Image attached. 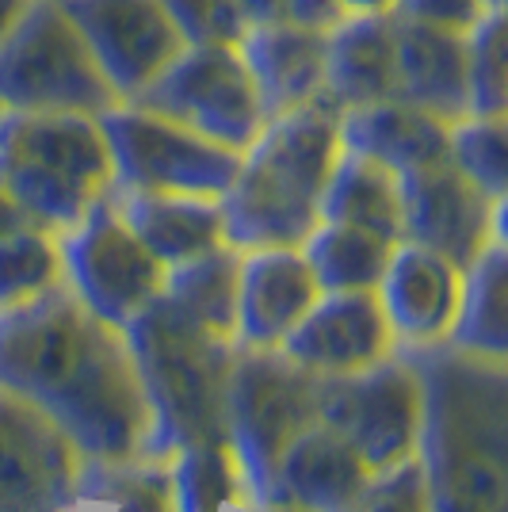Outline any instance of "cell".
Returning a JSON list of instances; mask_svg holds the SVG:
<instances>
[{"label":"cell","mask_w":508,"mask_h":512,"mask_svg":"<svg viewBox=\"0 0 508 512\" xmlns=\"http://www.w3.org/2000/svg\"><path fill=\"white\" fill-rule=\"evenodd\" d=\"M115 100H134L184 50L161 0H62Z\"/></svg>","instance_id":"4fadbf2b"},{"label":"cell","mask_w":508,"mask_h":512,"mask_svg":"<svg viewBox=\"0 0 508 512\" xmlns=\"http://www.w3.org/2000/svg\"><path fill=\"white\" fill-rule=\"evenodd\" d=\"M337 512H432L421 459L409 455L394 467L375 470L363 482V490Z\"/></svg>","instance_id":"d6a6232c"},{"label":"cell","mask_w":508,"mask_h":512,"mask_svg":"<svg viewBox=\"0 0 508 512\" xmlns=\"http://www.w3.org/2000/svg\"><path fill=\"white\" fill-rule=\"evenodd\" d=\"M489 12H493L489 0H394V16L428 23L440 31H459V35H466Z\"/></svg>","instance_id":"e575fe53"},{"label":"cell","mask_w":508,"mask_h":512,"mask_svg":"<svg viewBox=\"0 0 508 512\" xmlns=\"http://www.w3.org/2000/svg\"><path fill=\"white\" fill-rule=\"evenodd\" d=\"M325 96L344 107L398 96L394 16H348L325 39Z\"/></svg>","instance_id":"603a6c76"},{"label":"cell","mask_w":508,"mask_h":512,"mask_svg":"<svg viewBox=\"0 0 508 512\" xmlns=\"http://www.w3.org/2000/svg\"><path fill=\"white\" fill-rule=\"evenodd\" d=\"M115 192H165L218 199L233 184L241 153L195 134L184 123L119 100L100 111Z\"/></svg>","instance_id":"ba28073f"},{"label":"cell","mask_w":508,"mask_h":512,"mask_svg":"<svg viewBox=\"0 0 508 512\" xmlns=\"http://www.w3.org/2000/svg\"><path fill=\"white\" fill-rule=\"evenodd\" d=\"M115 211L123 214L130 234L146 245L165 268L191 256L226 245L222 207L207 195H165V192H115Z\"/></svg>","instance_id":"7402d4cb"},{"label":"cell","mask_w":508,"mask_h":512,"mask_svg":"<svg viewBox=\"0 0 508 512\" xmlns=\"http://www.w3.org/2000/svg\"><path fill=\"white\" fill-rule=\"evenodd\" d=\"M375 295L394 333V348L440 344L459 314L463 268L413 241H398Z\"/></svg>","instance_id":"2e32d148"},{"label":"cell","mask_w":508,"mask_h":512,"mask_svg":"<svg viewBox=\"0 0 508 512\" xmlns=\"http://www.w3.org/2000/svg\"><path fill=\"white\" fill-rule=\"evenodd\" d=\"M161 8L169 12V20L176 23L188 46H237L249 31V20L237 0H161Z\"/></svg>","instance_id":"836d02e7"},{"label":"cell","mask_w":508,"mask_h":512,"mask_svg":"<svg viewBox=\"0 0 508 512\" xmlns=\"http://www.w3.org/2000/svg\"><path fill=\"white\" fill-rule=\"evenodd\" d=\"M0 390L43 409L85 463L146 455L149 406L123 329L65 283L0 310Z\"/></svg>","instance_id":"6da1fadb"},{"label":"cell","mask_w":508,"mask_h":512,"mask_svg":"<svg viewBox=\"0 0 508 512\" xmlns=\"http://www.w3.org/2000/svg\"><path fill=\"white\" fill-rule=\"evenodd\" d=\"M447 344L482 360L508 363V249L493 241L463 268V299Z\"/></svg>","instance_id":"cb8c5ba5"},{"label":"cell","mask_w":508,"mask_h":512,"mask_svg":"<svg viewBox=\"0 0 508 512\" xmlns=\"http://www.w3.org/2000/svg\"><path fill=\"white\" fill-rule=\"evenodd\" d=\"M340 107L329 96L272 115L218 195L226 245L298 249L321 222V195L340 161Z\"/></svg>","instance_id":"3957f363"},{"label":"cell","mask_w":508,"mask_h":512,"mask_svg":"<svg viewBox=\"0 0 508 512\" xmlns=\"http://www.w3.org/2000/svg\"><path fill=\"white\" fill-rule=\"evenodd\" d=\"M447 161L489 199H508V115H463L447 127Z\"/></svg>","instance_id":"4dcf8cb0"},{"label":"cell","mask_w":508,"mask_h":512,"mask_svg":"<svg viewBox=\"0 0 508 512\" xmlns=\"http://www.w3.org/2000/svg\"><path fill=\"white\" fill-rule=\"evenodd\" d=\"M310 421H318V375L302 371L279 348H233L226 440L253 509L272 505L279 459Z\"/></svg>","instance_id":"8992f818"},{"label":"cell","mask_w":508,"mask_h":512,"mask_svg":"<svg viewBox=\"0 0 508 512\" xmlns=\"http://www.w3.org/2000/svg\"><path fill=\"white\" fill-rule=\"evenodd\" d=\"M58 245L62 283L115 329H123L149 299H157L165 283V264L130 234L111 192L96 199L77 226L58 234Z\"/></svg>","instance_id":"30bf717a"},{"label":"cell","mask_w":508,"mask_h":512,"mask_svg":"<svg viewBox=\"0 0 508 512\" xmlns=\"http://www.w3.org/2000/svg\"><path fill=\"white\" fill-rule=\"evenodd\" d=\"M318 417L356 448L371 474L386 470L417 455L421 379L398 352H390L363 371L318 379Z\"/></svg>","instance_id":"8fae6325"},{"label":"cell","mask_w":508,"mask_h":512,"mask_svg":"<svg viewBox=\"0 0 508 512\" xmlns=\"http://www.w3.org/2000/svg\"><path fill=\"white\" fill-rule=\"evenodd\" d=\"M398 241L348 222H318L298 245L321 291H375Z\"/></svg>","instance_id":"83f0119b"},{"label":"cell","mask_w":508,"mask_h":512,"mask_svg":"<svg viewBox=\"0 0 508 512\" xmlns=\"http://www.w3.org/2000/svg\"><path fill=\"white\" fill-rule=\"evenodd\" d=\"M321 287L302 249L272 245L241 253L237 272V348H279L318 302Z\"/></svg>","instance_id":"e0dca14e"},{"label":"cell","mask_w":508,"mask_h":512,"mask_svg":"<svg viewBox=\"0 0 508 512\" xmlns=\"http://www.w3.org/2000/svg\"><path fill=\"white\" fill-rule=\"evenodd\" d=\"M321 222H348L371 234L402 241V188L398 172L360 153L340 150L333 176L321 195Z\"/></svg>","instance_id":"d4e9b609"},{"label":"cell","mask_w":508,"mask_h":512,"mask_svg":"<svg viewBox=\"0 0 508 512\" xmlns=\"http://www.w3.org/2000/svg\"><path fill=\"white\" fill-rule=\"evenodd\" d=\"M27 4H31V0H0V39L12 31V23L20 20Z\"/></svg>","instance_id":"f35d334b"},{"label":"cell","mask_w":508,"mask_h":512,"mask_svg":"<svg viewBox=\"0 0 508 512\" xmlns=\"http://www.w3.org/2000/svg\"><path fill=\"white\" fill-rule=\"evenodd\" d=\"M237 4H241V12H245L249 27H253V23H268V20H279V16H283V0H237Z\"/></svg>","instance_id":"8d00e7d4"},{"label":"cell","mask_w":508,"mask_h":512,"mask_svg":"<svg viewBox=\"0 0 508 512\" xmlns=\"http://www.w3.org/2000/svg\"><path fill=\"white\" fill-rule=\"evenodd\" d=\"M62 512H176L169 463H81L77 490Z\"/></svg>","instance_id":"f1b7e54d"},{"label":"cell","mask_w":508,"mask_h":512,"mask_svg":"<svg viewBox=\"0 0 508 512\" xmlns=\"http://www.w3.org/2000/svg\"><path fill=\"white\" fill-rule=\"evenodd\" d=\"M325 39L329 35L287 20L253 23L241 35L237 50L253 73L268 119L325 96Z\"/></svg>","instance_id":"ac0fdd59"},{"label":"cell","mask_w":508,"mask_h":512,"mask_svg":"<svg viewBox=\"0 0 508 512\" xmlns=\"http://www.w3.org/2000/svg\"><path fill=\"white\" fill-rule=\"evenodd\" d=\"M130 104L184 123L233 153L249 150L268 123L249 65L237 46L226 43L184 46Z\"/></svg>","instance_id":"9c48e42d"},{"label":"cell","mask_w":508,"mask_h":512,"mask_svg":"<svg viewBox=\"0 0 508 512\" xmlns=\"http://www.w3.org/2000/svg\"><path fill=\"white\" fill-rule=\"evenodd\" d=\"M279 352L295 360L302 371L333 379L390 356L394 333L375 291H321L306 318L279 344Z\"/></svg>","instance_id":"9a60e30c"},{"label":"cell","mask_w":508,"mask_h":512,"mask_svg":"<svg viewBox=\"0 0 508 512\" xmlns=\"http://www.w3.org/2000/svg\"><path fill=\"white\" fill-rule=\"evenodd\" d=\"M466 115H508L505 12H489L466 31Z\"/></svg>","instance_id":"1f68e13d"},{"label":"cell","mask_w":508,"mask_h":512,"mask_svg":"<svg viewBox=\"0 0 508 512\" xmlns=\"http://www.w3.org/2000/svg\"><path fill=\"white\" fill-rule=\"evenodd\" d=\"M279 20L329 35L333 27H340V23L348 20V12L340 8V0H283V16Z\"/></svg>","instance_id":"d590c367"},{"label":"cell","mask_w":508,"mask_h":512,"mask_svg":"<svg viewBox=\"0 0 508 512\" xmlns=\"http://www.w3.org/2000/svg\"><path fill=\"white\" fill-rule=\"evenodd\" d=\"M169 478L176 512H222L230 501L249 505L230 440H203L176 451L169 459Z\"/></svg>","instance_id":"f546056e"},{"label":"cell","mask_w":508,"mask_h":512,"mask_svg":"<svg viewBox=\"0 0 508 512\" xmlns=\"http://www.w3.org/2000/svg\"><path fill=\"white\" fill-rule=\"evenodd\" d=\"M237 272H241V249L218 245L211 253L165 268L161 295L191 321H199L207 333L237 344Z\"/></svg>","instance_id":"484cf974"},{"label":"cell","mask_w":508,"mask_h":512,"mask_svg":"<svg viewBox=\"0 0 508 512\" xmlns=\"http://www.w3.org/2000/svg\"><path fill=\"white\" fill-rule=\"evenodd\" d=\"M115 184L100 115L0 111V192L65 234Z\"/></svg>","instance_id":"5b68a950"},{"label":"cell","mask_w":508,"mask_h":512,"mask_svg":"<svg viewBox=\"0 0 508 512\" xmlns=\"http://www.w3.org/2000/svg\"><path fill=\"white\" fill-rule=\"evenodd\" d=\"M115 100L62 0H31L0 39V111L100 115Z\"/></svg>","instance_id":"52a82bcc"},{"label":"cell","mask_w":508,"mask_h":512,"mask_svg":"<svg viewBox=\"0 0 508 512\" xmlns=\"http://www.w3.org/2000/svg\"><path fill=\"white\" fill-rule=\"evenodd\" d=\"M402 241L470 268L486 245L505 241V199H489L451 161L402 172Z\"/></svg>","instance_id":"7c38bea8"},{"label":"cell","mask_w":508,"mask_h":512,"mask_svg":"<svg viewBox=\"0 0 508 512\" xmlns=\"http://www.w3.org/2000/svg\"><path fill=\"white\" fill-rule=\"evenodd\" d=\"M81 463V451L43 409L0 390V512H62Z\"/></svg>","instance_id":"5bb4252c"},{"label":"cell","mask_w":508,"mask_h":512,"mask_svg":"<svg viewBox=\"0 0 508 512\" xmlns=\"http://www.w3.org/2000/svg\"><path fill=\"white\" fill-rule=\"evenodd\" d=\"M123 341L149 406L142 459L169 463L191 444L226 440V379L237 344L207 333L161 291L123 325Z\"/></svg>","instance_id":"277c9868"},{"label":"cell","mask_w":508,"mask_h":512,"mask_svg":"<svg viewBox=\"0 0 508 512\" xmlns=\"http://www.w3.org/2000/svg\"><path fill=\"white\" fill-rule=\"evenodd\" d=\"M62 283L58 234L0 192V310Z\"/></svg>","instance_id":"4316f807"},{"label":"cell","mask_w":508,"mask_h":512,"mask_svg":"<svg viewBox=\"0 0 508 512\" xmlns=\"http://www.w3.org/2000/svg\"><path fill=\"white\" fill-rule=\"evenodd\" d=\"M340 8L348 16H390L394 0H340Z\"/></svg>","instance_id":"74e56055"},{"label":"cell","mask_w":508,"mask_h":512,"mask_svg":"<svg viewBox=\"0 0 508 512\" xmlns=\"http://www.w3.org/2000/svg\"><path fill=\"white\" fill-rule=\"evenodd\" d=\"M447 127L451 123L390 96V100H375V104L344 107L340 111V146L402 176V172L447 161Z\"/></svg>","instance_id":"44dd1931"},{"label":"cell","mask_w":508,"mask_h":512,"mask_svg":"<svg viewBox=\"0 0 508 512\" xmlns=\"http://www.w3.org/2000/svg\"><path fill=\"white\" fill-rule=\"evenodd\" d=\"M260 512H306V509H298V505H268V509Z\"/></svg>","instance_id":"ab89813d"},{"label":"cell","mask_w":508,"mask_h":512,"mask_svg":"<svg viewBox=\"0 0 508 512\" xmlns=\"http://www.w3.org/2000/svg\"><path fill=\"white\" fill-rule=\"evenodd\" d=\"M394 16V12H390ZM398 100L455 123L466 115V35L394 16Z\"/></svg>","instance_id":"d6986e66"},{"label":"cell","mask_w":508,"mask_h":512,"mask_svg":"<svg viewBox=\"0 0 508 512\" xmlns=\"http://www.w3.org/2000/svg\"><path fill=\"white\" fill-rule=\"evenodd\" d=\"M371 470L363 467L356 448L325 421H310L287 444L276 467V497L272 505H298L306 512H337L344 509Z\"/></svg>","instance_id":"ffe728a7"},{"label":"cell","mask_w":508,"mask_h":512,"mask_svg":"<svg viewBox=\"0 0 508 512\" xmlns=\"http://www.w3.org/2000/svg\"><path fill=\"white\" fill-rule=\"evenodd\" d=\"M421 379V440L432 512H508V363L455 344L394 348Z\"/></svg>","instance_id":"7a4b0ae2"}]
</instances>
